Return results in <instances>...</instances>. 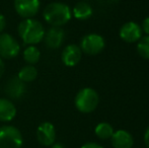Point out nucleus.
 Masks as SVG:
<instances>
[{
  "label": "nucleus",
  "mask_w": 149,
  "mask_h": 148,
  "mask_svg": "<svg viewBox=\"0 0 149 148\" xmlns=\"http://www.w3.org/2000/svg\"><path fill=\"white\" fill-rule=\"evenodd\" d=\"M41 59V51L35 45L26 47L24 51V60L29 65H35Z\"/></svg>",
  "instance_id": "obj_17"
},
{
  "label": "nucleus",
  "mask_w": 149,
  "mask_h": 148,
  "mask_svg": "<svg viewBox=\"0 0 149 148\" xmlns=\"http://www.w3.org/2000/svg\"><path fill=\"white\" fill-rule=\"evenodd\" d=\"M14 9L22 18H33L38 14L41 7L40 0H14Z\"/></svg>",
  "instance_id": "obj_7"
},
{
  "label": "nucleus",
  "mask_w": 149,
  "mask_h": 148,
  "mask_svg": "<svg viewBox=\"0 0 149 148\" xmlns=\"http://www.w3.org/2000/svg\"><path fill=\"white\" fill-rule=\"evenodd\" d=\"M114 129H113L112 125L109 124L107 122H102L96 125L94 128V133H95L96 137L100 138V140H108L111 139L112 135L114 134Z\"/></svg>",
  "instance_id": "obj_18"
},
{
  "label": "nucleus",
  "mask_w": 149,
  "mask_h": 148,
  "mask_svg": "<svg viewBox=\"0 0 149 148\" xmlns=\"http://www.w3.org/2000/svg\"><path fill=\"white\" fill-rule=\"evenodd\" d=\"M141 28H142V32H143L146 36H149V16H147V17L142 22Z\"/></svg>",
  "instance_id": "obj_20"
},
{
  "label": "nucleus",
  "mask_w": 149,
  "mask_h": 148,
  "mask_svg": "<svg viewBox=\"0 0 149 148\" xmlns=\"http://www.w3.org/2000/svg\"><path fill=\"white\" fill-rule=\"evenodd\" d=\"M16 116V108L11 99H0V122L7 123L12 121Z\"/></svg>",
  "instance_id": "obj_14"
},
{
  "label": "nucleus",
  "mask_w": 149,
  "mask_h": 148,
  "mask_svg": "<svg viewBox=\"0 0 149 148\" xmlns=\"http://www.w3.org/2000/svg\"><path fill=\"white\" fill-rule=\"evenodd\" d=\"M72 11V15L78 20H86L91 17L93 10L89 3L86 1H79L74 5Z\"/></svg>",
  "instance_id": "obj_15"
},
{
  "label": "nucleus",
  "mask_w": 149,
  "mask_h": 148,
  "mask_svg": "<svg viewBox=\"0 0 149 148\" xmlns=\"http://www.w3.org/2000/svg\"><path fill=\"white\" fill-rule=\"evenodd\" d=\"M37 139L40 144L49 147L55 143L56 129L54 125L50 122H44L39 125L37 129Z\"/></svg>",
  "instance_id": "obj_8"
},
{
  "label": "nucleus",
  "mask_w": 149,
  "mask_h": 148,
  "mask_svg": "<svg viewBox=\"0 0 149 148\" xmlns=\"http://www.w3.org/2000/svg\"><path fill=\"white\" fill-rule=\"evenodd\" d=\"M50 147L51 148H65L62 143H54V144L51 145Z\"/></svg>",
  "instance_id": "obj_25"
},
{
  "label": "nucleus",
  "mask_w": 149,
  "mask_h": 148,
  "mask_svg": "<svg viewBox=\"0 0 149 148\" xmlns=\"http://www.w3.org/2000/svg\"><path fill=\"white\" fill-rule=\"evenodd\" d=\"M20 52L17 40L7 33L0 34V58L10 60L15 58Z\"/></svg>",
  "instance_id": "obj_5"
},
{
  "label": "nucleus",
  "mask_w": 149,
  "mask_h": 148,
  "mask_svg": "<svg viewBox=\"0 0 149 148\" xmlns=\"http://www.w3.org/2000/svg\"><path fill=\"white\" fill-rule=\"evenodd\" d=\"M4 71H5V64H4L3 59L0 58V78H1L2 75L4 74Z\"/></svg>",
  "instance_id": "obj_24"
},
{
  "label": "nucleus",
  "mask_w": 149,
  "mask_h": 148,
  "mask_svg": "<svg viewBox=\"0 0 149 148\" xmlns=\"http://www.w3.org/2000/svg\"><path fill=\"white\" fill-rule=\"evenodd\" d=\"M144 142H145L146 147L149 148V127L146 129L145 133H144Z\"/></svg>",
  "instance_id": "obj_23"
},
{
  "label": "nucleus",
  "mask_w": 149,
  "mask_h": 148,
  "mask_svg": "<svg viewBox=\"0 0 149 148\" xmlns=\"http://www.w3.org/2000/svg\"><path fill=\"white\" fill-rule=\"evenodd\" d=\"M44 42L47 48L56 50L62 46L65 40V32L59 26H51L49 30L45 31Z\"/></svg>",
  "instance_id": "obj_10"
},
{
  "label": "nucleus",
  "mask_w": 149,
  "mask_h": 148,
  "mask_svg": "<svg viewBox=\"0 0 149 148\" xmlns=\"http://www.w3.org/2000/svg\"><path fill=\"white\" fill-rule=\"evenodd\" d=\"M17 33L24 45H37L43 41L45 28L43 24L35 18H24L18 24Z\"/></svg>",
  "instance_id": "obj_1"
},
{
  "label": "nucleus",
  "mask_w": 149,
  "mask_h": 148,
  "mask_svg": "<svg viewBox=\"0 0 149 148\" xmlns=\"http://www.w3.org/2000/svg\"><path fill=\"white\" fill-rule=\"evenodd\" d=\"M142 28L141 26H139L138 24L134 22H129L124 24L120 28V38L123 40L124 42L127 43H136L138 42L142 37Z\"/></svg>",
  "instance_id": "obj_9"
},
{
  "label": "nucleus",
  "mask_w": 149,
  "mask_h": 148,
  "mask_svg": "<svg viewBox=\"0 0 149 148\" xmlns=\"http://www.w3.org/2000/svg\"><path fill=\"white\" fill-rule=\"evenodd\" d=\"M6 26V19L5 16L3 15L2 13H0V34H2Z\"/></svg>",
  "instance_id": "obj_21"
},
{
  "label": "nucleus",
  "mask_w": 149,
  "mask_h": 148,
  "mask_svg": "<svg viewBox=\"0 0 149 148\" xmlns=\"http://www.w3.org/2000/svg\"><path fill=\"white\" fill-rule=\"evenodd\" d=\"M43 17L50 26L61 28L71 19L72 11L67 4L62 2H52L45 7Z\"/></svg>",
  "instance_id": "obj_2"
},
{
  "label": "nucleus",
  "mask_w": 149,
  "mask_h": 148,
  "mask_svg": "<svg viewBox=\"0 0 149 148\" xmlns=\"http://www.w3.org/2000/svg\"><path fill=\"white\" fill-rule=\"evenodd\" d=\"M137 52L142 58L149 60V36H142L137 42Z\"/></svg>",
  "instance_id": "obj_19"
},
{
  "label": "nucleus",
  "mask_w": 149,
  "mask_h": 148,
  "mask_svg": "<svg viewBox=\"0 0 149 148\" xmlns=\"http://www.w3.org/2000/svg\"><path fill=\"white\" fill-rule=\"evenodd\" d=\"M104 39L97 34H88L81 39L80 49L87 55L100 54L104 48Z\"/></svg>",
  "instance_id": "obj_6"
},
{
  "label": "nucleus",
  "mask_w": 149,
  "mask_h": 148,
  "mask_svg": "<svg viewBox=\"0 0 149 148\" xmlns=\"http://www.w3.org/2000/svg\"><path fill=\"white\" fill-rule=\"evenodd\" d=\"M82 1H86V0H82Z\"/></svg>",
  "instance_id": "obj_27"
},
{
  "label": "nucleus",
  "mask_w": 149,
  "mask_h": 148,
  "mask_svg": "<svg viewBox=\"0 0 149 148\" xmlns=\"http://www.w3.org/2000/svg\"><path fill=\"white\" fill-rule=\"evenodd\" d=\"M111 143L114 148H132L134 144L133 136L126 130H118L111 137Z\"/></svg>",
  "instance_id": "obj_13"
},
{
  "label": "nucleus",
  "mask_w": 149,
  "mask_h": 148,
  "mask_svg": "<svg viewBox=\"0 0 149 148\" xmlns=\"http://www.w3.org/2000/svg\"><path fill=\"white\" fill-rule=\"evenodd\" d=\"M82 51L80 47L75 44H70L63 49L61 54V60L67 67H74L80 62Z\"/></svg>",
  "instance_id": "obj_12"
},
{
  "label": "nucleus",
  "mask_w": 149,
  "mask_h": 148,
  "mask_svg": "<svg viewBox=\"0 0 149 148\" xmlns=\"http://www.w3.org/2000/svg\"><path fill=\"white\" fill-rule=\"evenodd\" d=\"M98 103H100V97L97 92L90 87H84L80 89L74 99L76 109L83 114L93 112L98 106Z\"/></svg>",
  "instance_id": "obj_3"
},
{
  "label": "nucleus",
  "mask_w": 149,
  "mask_h": 148,
  "mask_svg": "<svg viewBox=\"0 0 149 148\" xmlns=\"http://www.w3.org/2000/svg\"><path fill=\"white\" fill-rule=\"evenodd\" d=\"M38 76V70L33 65H26L20 68L18 71L17 77L24 83H29L33 81Z\"/></svg>",
  "instance_id": "obj_16"
},
{
  "label": "nucleus",
  "mask_w": 149,
  "mask_h": 148,
  "mask_svg": "<svg viewBox=\"0 0 149 148\" xmlns=\"http://www.w3.org/2000/svg\"><path fill=\"white\" fill-rule=\"evenodd\" d=\"M26 83L22 82L17 76H13L6 82L4 91L11 99H20L26 92Z\"/></svg>",
  "instance_id": "obj_11"
},
{
  "label": "nucleus",
  "mask_w": 149,
  "mask_h": 148,
  "mask_svg": "<svg viewBox=\"0 0 149 148\" xmlns=\"http://www.w3.org/2000/svg\"><path fill=\"white\" fill-rule=\"evenodd\" d=\"M81 148H104V147L95 142H87L85 144H83Z\"/></svg>",
  "instance_id": "obj_22"
},
{
  "label": "nucleus",
  "mask_w": 149,
  "mask_h": 148,
  "mask_svg": "<svg viewBox=\"0 0 149 148\" xmlns=\"http://www.w3.org/2000/svg\"><path fill=\"white\" fill-rule=\"evenodd\" d=\"M107 2H109V3H112V2H117L118 0H106Z\"/></svg>",
  "instance_id": "obj_26"
},
{
  "label": "nucleus",
  "mask_w": 149,
  "mask_h": 148,
  "mask_svg": "<svg viewBox=\"0 0 149 148\" xmlns=\"http://www.w3.org/2000/svg\"><path fill=\"white\" fill-rule=\"evenodd\" d=\"M24 138L16 127L4 125L0 127V148H22Z\"/></svg>",
  "instance_id": "obj_4"
}]
</instances>
